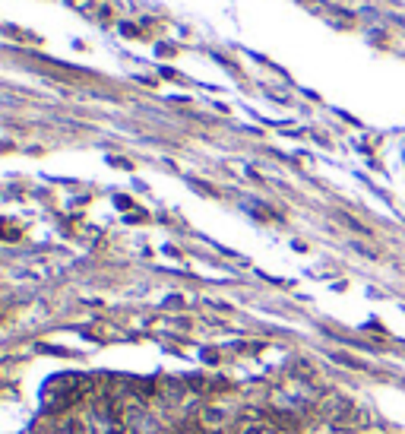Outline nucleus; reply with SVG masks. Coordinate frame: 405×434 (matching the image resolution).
I'll return each instance as SVG.
<instances>
[{"label": "nucleus", "instance_id": "obj_1", "mask_svg": "<svg viewBox=\"0 0 405 434\" xmlns=\"http://www.w3.org/2000/svg\"><path fill=\"white\" fill-rule=\"evenodd\" d=\"M225 421H228V412H221V409H209L202 415V428H221Z\"/></svg>", "mask_w": 405, "mask_h": 434}, {"label": "nucleus", "instance_id": "obj_2", "mask_svg": "<svg viewBox=\"0 0 405 434\" xmlns=\"http://www.w3.org/2000/svg\"><path fill=\"white\" fill-rule=\"evenodd\" d=\"M244 434H276V431H272L269 425H253V428H247Z\"/></svg>", "mask_w": 405, "mask_h": 434}]
</instances>
